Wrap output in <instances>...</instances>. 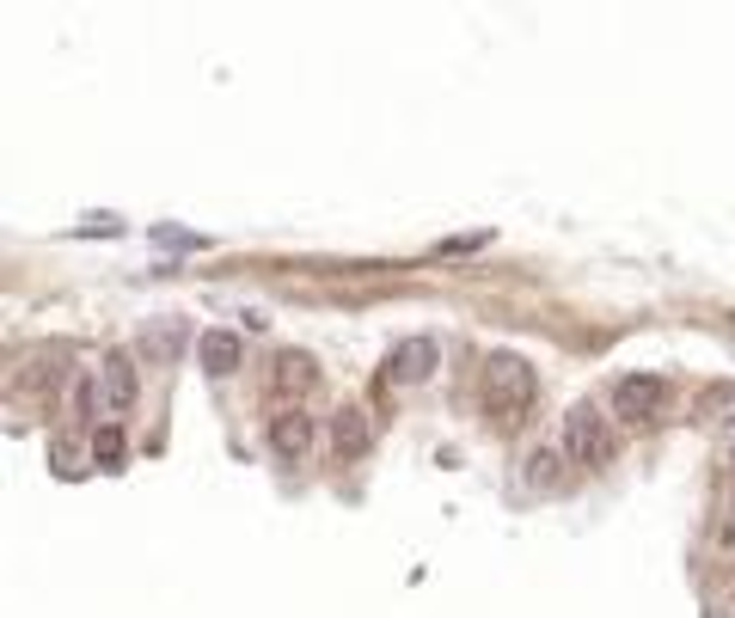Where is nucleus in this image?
<instances>
[{"instance_id":"13","label":"nucleus","mask_w":735,"mask_h":618,"mask_svg":"<svg viewBox=\"0 0 735 618\" xmlns=\"http://www.w3.org/2000/svg\"><path fill=\"white\" fill-rule=\"evenodd\" d=\"M99 459H105V466H117V459H123V435H117V429H105V435H99Z\"/></svg>"},{"instance_id":"1","label":"nucleus","mask_w":735,"mask_h":618,"mask_svg":"<svg viewBox=\"0 0 735 618\" xmlns=\"http://www.w3.org/2000/svg\"><path fill=\"white\" fill-rule=\"evenodd\" d=\"M478 392H485V416L496 429H521L533 405H539V374H533V361L515 355V349H496L485 361V379H478Z\"/></svg>"},{"instance_id":"11","label":"nucleus","mask_w":735,"mask_h":618,"mask_svg":"<svg viewBox=\"0 0 735 618\" xmlns=\"http://www.w3.org/2000/svg\"><path fill=\"white\" fill-rule=\"evenodd\" d=\"M693 416H699V422H735V386L730 379L704 386L699 398H693Z\"/></svg>"},{"instance_id":"15","label":"nucleus","mask_w":735,"mask_h":618,"mask_svg":"<svg viewBox=\"0 0 735 618\" xmlns=\"http://www.w3.org/2000/svg\"><path fill=\"white\" fill-rule=\"evenodd\" d=\"M730 539H735V520H730Z\"/></svg>"},{"instance_id":"10","label":"nucleus","mask_w":735,"mask_h":618,"mask_svg":"<svg viewBox=\"0 0 735 618\" xmlns=\"http://www.w3.org/2000/svg\"><path fill=\"white\" fill-rule=\"evenodd\" d=\"M270 379H276V392H313V355H294V349H282V355H276V374H270Z\"/></svg>"},{"instance_id":"4","label":"nucleus","mask_w":735,"mask_h":618,"mask_svg":"<svg viewBox=\"0 0 735 618\" xmlns=\"http://www.w3.org/2000/svg\"><path fill=\"white\" fill-rule=\"evenodd\" d=\"M99 386H105V411H110V416H129V411H136V398H141V368H136V355H129V349H110L105 368H99Z\"/></svg>"},{"instance_id":"8","label":"nucleus","mask_w":735,"mask_h":618,"mask_svg":"<svg viewBox=\"0 0 735 618\" xmlns=\"http://www.w3.org/2000/svg\"><path fill=\"white\" fill-rule=\"evenodd\" d=\"M368 441H374V429H368V411H337L331 416V453L337 459H362L368 453Z\"/></svg>"},{"instance_id":"12","label":"nucleus","mask_w":735,"mask_h":618,"mask_svg":"<svg viewBox=\"0 0 735 618\" xmlns=\"http://www.w3.org/2000/svg\"><path fill=\"white\" fill-rule=\"evenodd\" d=\"M141 349H147V361H178V349H184V325H178V318H166V325H160V331H153Z\"/></svg>"},{"instance_id":"7","label":"nucleus","mask_w":735,"mask_h":618,"mask_svg":"<svg viewBox=\"0 0 735 618\" xmlns=\"http://www.w3.org/2000/svg\"><path fill=\"white\" fill-rule=\"evenodd\" d=\"M197 368H203L209 379L240 374L245 368V337L240 331H203V337H197Z\"/></svg>"},{"instance_id":"3","label":"nucleus","mask_w":735,"mask_h":618,"mask_svg":"<svg viewBox=\"0 0 735 618\" xmlns=\"http://www.w3.org/2000/svg\"><path fill=\"white\" fill-rule=\"evenodd\" d=\"M607 405H613L619 422H662L674 411V386L662 374H626V379H613Z\"/></svg>"},{"instance_id":"5","label":"nucleus","mask_w":735,"mask_h":618,"mask_svg":"<svg viewBox=\"0 0 735 618\" xmlns=\"http://www.w3.org/2000/svg\"><path fill=\"white\" fill-rule=\"evenodd\" d=\"M442 368V344L435 337H405V344H392L386 355V379H398V386H417Z\"/></svg>"},{"instance_id":"6","label":"nucleus","mask_w":735,"mask_h":618,"mask_svg":"<svg viewBox=\"0 0 735 618\" xmlns=\"http://www.w3.org/2000/svg\"><path fill=\"white\" fill-rule=\"evenodd\" d=\"M270 453L282 466H301L313 453V416L307 411H276L270 416Z\"/></svg>"},{"instance_id":"9","label":"nucleus","mask_w":735,"mask_h":618,"mask_svg":"<svg viewBox=\"0 0 735 618\" xmlns=\"http://www.w3.org/2000/svg\"><path fill=\"white\" fill-rule=\"evenodd\" d=\"M527 483H533V490H558L564 483V447H533V453H527Z\"/></svg>"},{"instance_id":"14","label":"nucleus","mask_w":735,"mask_h":618,"mask_svg":"<svg viewBox=\"0 0 735 618\" xmlns=\"http://www.w3.org/2000/svg\"><path fill=\"white\" fill-rule=\"evenodd\" d=\"M730 466H735V435H730Z\"/></svg>"},{"instance_id":"2","label":"nucleus","mask_w":735,"mask_h":618,"mask_svg":"<svg viewBox=\"0 0 735 618\" xmlns=\"http://www.w3.org/2000/svg\"><path fill=\"white\" fill-rule=\"evenodd\" d=\"M564 459L570 466H613L619 459V429L600 405H570L564 416Z\"/></svg>"}]
</instances>
